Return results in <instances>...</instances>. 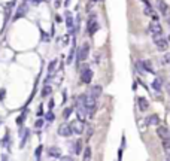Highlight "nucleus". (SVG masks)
<instances>
[{"mask_svg": "<svg viewBox=\"0 0 170 161\" xmlns=\"http://www.w3.org/2000/svg\"><path fill=\"white\" fill-rule=\"evenodd\" d=\"M79 98H81L82 104L85 106V109H87V112L90 113V115H93V113H94V110H96V107H97V98H94V97L91 96L90 92L84 94V96H81Z\"/></svg>", "mask_w": 170, "mask_h": 161, "instance_id": "f257e3e1", "label": "nucleus"}, {"mask_svg": "<svg viewBox=\"0 0 170 161\" xmlns=\"http://www.w3.org/2000/svg\"><path fill=\"white\" fill-rule=\"evenodd\" d=\"M154 37V43L157 46V49L161 51V52H164L169 49V42L163 37V35H157V36H152Z\"/></svg>", "mask_w": 170, "mask_h": 161, "instance_id": "f03ea898", "label": "nucleus"}, {"mask_svg": "<svg viewBox=\"0 0 170 161\" xmlns=\"http://www.w3.org/2000/svg\"><path fill=\"white\" fill-rule=\"evenodd\" d=\"M70 128H72V131H73L75 134H82L84 130H85L84 121H81V119H75V121H72V122H70Z\"/></svg>", "mask_w": 170, "mask_h": 161, "instance_id": "7ed1b4c3", "label": "nucleus"}, {"mask_svg": "<svg viewBox=\"0 0 170 161\" xmlns=\"http://www.w3.org/2000/svg\"><path fill=\"white\" fill-rule=\"evenodd\" d=\"M93 79V70L90 67H82L81 70V82L82 84H90Z\"/></svg>", "mask_w": 170, "mask_h": 161, "instance_id": "20e7f679", "label": "nucleus"}, {"mask_svg": "<svg viewBox=\"0 0 170 161\" xmlns=\"http://www.w3.org/2000/svg\"><path fill=\"white\" fill-rule=\"evenodd\" d=\"M99 29H100V24L97 23V18L93 15V17H91V18L88 19L87 30H88V33H90V35H94V33H96L97 30H99Z\"/></svg>", "mask_w": 170, "mask_h": 161, "instance_id": "39448f33", "label": "nucleus"}, {"mask_svg": "<svg viewBox=\"0 0 170 161\" xmlns=\"http://www.w3.org/2000/svg\"><path fill=\"white\" fill-rule=\"evenodd\" d=\"M88 54H90V45L85 42V43L81 46L79 52H78V61H85V60L88 58Z\"/></svg>", "mask_w": 170, "mask_h": 161, "instance_id": "423d86ee", "label": "nucleus"}, {"mask_svg": "<svg viewBox=\"0 0 170 161\" xmlns=\"http://www.w3.org/2000/svg\"><path fill=\"white\" fill-rule=\"evenodd\" d=\"M149 31H151L152 36L163 35V27H161V24L157 21V19H154V21H151V24H149Z\"/></svg>", "mask_w": 170, "mask_h": 161, "instance_id": "0eeeda50", "label": "nucleus"}, {"mask_svg": "<svg viewBox=\"0 0 170 161\" xmlns=\"http://www.w3.org/2000/svg\"><path fill=\"white\" fill-rule=\"evenodd\" d=\"M58 134H60V136H63V137L72 136V134H73V131H72V128H70V124H61L60 127H58Z\"/></svg>", "mask_w": 170, "mask_h": 161, "instance_id": "6e6552de", "label": "nucleus"}, {"mask_svg": "<svg viewBox=\"0 0 170 161\" xmlns=\"http://www.w3.org/2000/svg\"><path fill=\"white\" fill-rule=\"evenodd\" d=\"M157 6H158V11L161 15H164V17L169 15V6L164 0H157Z\"/></svg>", "mask_w": 170, "mask_h": 161, "instance_id": "1a4fd4ad", "label": "nucleus"}, {"mask_svg": "<svg viewBox=\"0 0 170 161\" xmlns=\"http://www.w3.org/2000/svg\"><path fill=\"white\" fill-rule=\"evenodd\" d=\"M55 67H57V60H52V61L49 63V66H48V78L45 79V82H49L51 78L54 76V73H55Z\"/></svg>", "mask_w": 170, "mask_h": 161, "instance_id": "9d476101", "label": "nucleus"}, {"mask_svg": "<svg viewBox=\"0 0 170 161\" xmlns=\"http://www.w3.org/2000/svg\"><path fill=\"white\" fill-rule=\"evenodd\" d=\"M27 2L29 0H24V3L18 8V12H17V15H15V19H18V18H21V17H24L25 13H27V11H29V6H27Z\"/></svg>", "mask_w": 170, "mask_h": 161, "instance_id": "9b49d317", "label": "nucleus"}, {"mask_svg": "<svg viewBox=\"0 0 170 161\" xmlns=\"http://www.w3.org/2000/svg\"><path fill=\"white\" fill-rule=\"evenodd\" d=\"M66 25H67V29L70 33H73L75 31V23H73V17H72V13L67 11L66 12Z\"/></svg>", "mask_w": 170, "mask_h": 161, "instance_id": "f8f14e48", "label": "nucleus"}, {"mask_svg": "<svg viewBox=\"0 0 170 161\" xmlns=\"http://www.w3.org/2000/svg\"><path fill=\"white\" fill-rule=\"evenodd\" d=\"M48 155L51 158H61V149L57 146H51L48 149Z\"/></svg>", "mask_w": 170, "mask_h": 161, "instance_id": "ddd939ff", "label": "nucleus"}, {"mask_svg": "<svg viewBox=\"0 0 170 161\" xmlns=\"http://www.w3.org/2000/svg\"><path fill=\"white\" fill-rule=\"evenodd\" d=\"M157 134H158L163 140L170 139V131L166 128V127H158V128H157Z\"/></svg>", "mask_w": 170, "mask_h": 161, "instance_id": "4468645a", "label": "nucleus"}, {"mask_svg": "<svg viewBox=\"0 0 170 161\" xmlns=\"http://www.w3.org/2000/svg\"><path fill=\"white\" fill-rule=\"evenodd\" d=\"M142 67H143V72H149V73H155V69H154V66L152 63L149 61V60H145V61H140Z\"/></svg>", "mask_w": 170, "mask_h": 161, "instance_id": "2eb2a0df", "label": "nucleus"}, {"mask_svg": "<svg viewBox=\"0 0 170 161\" xmlns=\"http://www.w3.org/2000/svg\"><path fill=\"white\" fill-rule=\"evenodd\" d=\"M102 91H103V88H102L100 85H94V86H91L90 94H91V96H93L94 98H99L100 94H102Z\"/></svg>", "mask_w": 170, "mask_h": 161, "instance_id": "dca6fc26", "label": "nucleus"}, {"mask_svg": "<svg viewBox=\"0 0 170 161\" xmlns=\"http://www.w3.org/2000/svg\"><path fill=\"white\" fill-rule=\"evenodd\" d=\"M81 151H82V140H75L72 145V152L78 155V154H81Z\"/></svg>", "mask_w": 170, "mask_h": 161, "instance_id": "f3484780", "label": "nucleus"}, {"mask_svg": "<svg viewBox=\"0 0 170 161\" xmlns=\"http://www.w3.org/2000/svg\"><path fill=\"white\" fill-rule=\"evenodd\" d=\"M137 103H139V109H140L142 112L148 110V107H149V103H148V100H146L145 97H139V98H137Z\"/></svg>", "mask_w": 170, "mask_h": 161, "instance_id": "a211bd4d", "label": "nucleus"}, {"mask_svg": "<svg viewBox=\"0 0 170 161\" xmlns=\"http://www.w3.org/2000/svg\"><path fill=\"white\" fill-rule=\"evenodd\" d=\"M146 124L148 125H158L160 124V118L157 115H151L149 118H146Z\"/></svg>", "mask_w": 170, "mask_h": 161, "instance_id": "6ab92c4d", "label": "nucleus"}, {"mask_svg": "<svg viewBox=\"0 0 170 161\" xmlns=\"http://www.w3.org/2000/svg\"><path fill=\"white\" fill-rule=\"evenodd\" d=\"M152 86H154L155 91H160L161 86H163V79H161V78H155L154 82H152Z\"/></svg>", "mask_w": 170, "mask_h": 161, "instance_id": "aec40b11", "label": "nucleus"}, {"mask_svg": "<svg viewBox=\"0 0 170 161\" xmlns=\"http://www.w3.org/2000/svg\"><path fill=\"white\" fill-rule=\"evenodd\" d=\"M163 148H164V152H166V155L170 158V139H167V140H163Z\"/></svg>", "mask_w": 170, "mask_h": 161, "instance_id": "412c9836", "label": "nucleus"}, {"mask_svg": "<svg viewBox=\"0 0 170 161\" xmlns=\"http://www.w3.org/2000/svg\"><path fill=\"white\" fill-rule=\"evenodd\" d=\"M52 92V88L49 85H45L43 86V90H42V97H46V96H49V94Z\"/></svg>", "mask_w": 170, "mask_h": 161, "instance_id": "4be33fe9", "label": "nucleus"}, {"mask_svg": "<svg viewBox=\"0 0 170 161\" xmlns=\"http://www.w3.org/2000/svg\"><path fill=\"white\" fill-rule=\"evenodd\" d=\"M90 158H91V148L87 146L84 151V160H90Z\"/></svg>", "mask_w": 170, "mask_h": 161, "instance_id": "5701e85b", "label": "nucleus"}, {"mask_svg": "<svg viewBox=\"0 0 170 161\" xmlns=\"http://www.w3.org/2000/svg\"><path fill=\"white\" fill-rule=\"evenodd\" d=\"M73 54H75V40H73V46H72L70 54H69V58H67V63H69V64H70L72 61H73Z\"/></svg>", "mask_w": 170, "mask_h": 161, "instance_id": "b1692460", "label": "nucleus"}, {"mask_svg": "<svg viewBox=\"0 0 170 161\" xmlns=\"http://www.w3.org/2000/svg\"><path fill=\"white\" fill-rule=\"evenodd\" d=\"M42 149H43V146H37L36 148V160H41V154H42Z\"/></svg>", "mask_w": 170, "mask_h": 161, "instance_id": "393cba45", "label": "nucleus"}, {"mask_svg": "<svg viewBox=\"0 0 170 161\" xmlns=\"http://www.w3.org/2000/svg\"><path fill=\"white\" fill-rule=\"evenodd\" d=\"M72 110H73V109H72V107H67V109H66V110H64V112H63V116H64V119H67V118L70 116V113H72Z\"/></svg>", "mask_w": 170, "mask_h": 161, "instance_id": "a878e982", "label": "nucleus"}, {"mask_svg": "<svg viewBox=\"0 0 170 161\" xmlns=\"http://www.w3.org/2000/svg\"><path fill=\"white\" fill-rule=\"evenodd\" d=\"M45 118H46V119L49 121V122H51V121H54V118H55V116H54V113H52V112H48V113H46V116H45Z\"/></svg>", "mask_w": 170, "mask_h": 161, "instance_id": "bb28decb", "label": "nucleus"}, {"mask_svg": "<svg viewBox=\"0 0 170 161\" xmlns=\"http://www.w3.org/2000/svg\"><path fill=\"white\" fill-rule=\"evenodd\" d=\"M35 125H36V128H41V127L43 125V121H42V119H37Z\"/></svg>", "mask_w": 170, "mask_h": 161, "instance_id": "cd10ccee", "label": "nucleus"}, {"mask_svg": "<svg viewBox=\"0 0 170 161\" xmlns=\"http://www.w3.org/2000/svg\"><path fill=\"white\" fill-rule=\"evenodd\" d=\"M99 2H103V0H91V3H90V6H88V9L91 8L93 5H96V3H99Z\"/></svg>", "mask_w": 170, "mask_h": 161, "instance_id": "c85d7f7f", "label": "nucleus"}, {"mask_svg": "<svg viewBox=\"0 0 170 161\" xmlns=\"http://www.w3.org/2000/svg\"><path fill=\"white\" fill-rule=\"evenodd\" d=\"M164 61H166V63H170V54H166V57H164Z\"/></svg>", "mask_w": 170, "mask_h": 161, "instance_id": "c756f323", "label": "nucleus"}, {"mask_svg": "<svg viewBox=\"0 0 170 161\" xmlns=\"http://www.w3.org/2000/svg\"><path fill=\"white\" fill-rule=\"evenodd\" d=\"M52 107H54V100H51V102H49V109H52Z\"/></svg>", "mask_w": 170, "mask_h": 161, "instance_id": "7c9ffc66", "label": "nucleus"}, {"mask_svg": "<svg viewBox=\"0 0 170 161\" xmlns=\"http://www.w3.org/2000/svg\"><path fill=\"white\" fill-rule=\"evenodd\" d=\"M3 96H5V90H2V91H0V100L3 98Z\"/></svg>", "mask_w": 170, "mask_h": 161, "instance_id": "2f4dec72", "label": "nucleus"}, {"mask_svg": "<svg viewBox=\"0 0 170 161\" xmlns=\"http://www.w3.org/2000/svg\"><path fill=\"white\" fill-rule=\"evenodd\" d=\"M166 90H167V92H169V94H170V82H169V84H167V85H166Z\"/></svg>", "mask_w": 170, "mask_h": 161, "instance_id": "473e14b6", "label": "nucleus"}, {"mask_svg": "<svg viewBox=\"0 0 170 161\" xmlns=\"http://www.w3.org/2000/svg\"><path fill=\"white\" fill-rule=\"evenodd\" d=\"M60 2H61V0H55V5L58 6V5H60Z\"/></svg>", "mask_w": 170, "mask_h": 161, "instance_id": "72a5a7b5", "label": "nucleus"}, {"mask_svg": "<svg viewBox=\"0 0 170 161\" xmlns=\"http://www.w3.org/2000/svg\"><path fill=\"white\" fill-rule=\"evenodd\" d=\"M169 24H170V23H169Z\"/></svg>", "mask_w": 170, "mask_h": 161, "instance_id": "f704fd0d", "label": "nucleus"}]
</instances>
